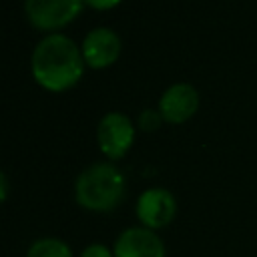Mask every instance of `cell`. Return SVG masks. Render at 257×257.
I'll return each instance as SVG.
<instances>
[{
	"instance_id": "1",
	"label": "cell",
	"mask_w": 257,
	"mask_h": 257,
	"mask_svg": "<svg viewBox=\"0 0 257 257\" xmlns=\"http://www.w3.org/2000/svg\"><path fill=\"white\" fill-rule=\"evenodd\" d=\"M84 56L76 42L64 34H46L32 50L30 70L34 80L50 90L62 92L72 88L84 72Z\"/></svg>"
},
{
	"instance_id": "2",
	"label": "cell",
	"mask_w": 257,
	"mask_h": 257,
	"mask_svg": "<svg viewBox=\"0 0 257 257\" xmlns=\"http://www.w3.org/2000/svg\"><path fill=\"white\" fill-rule=\"evenodd\" d=\"M124 189V175L112 163H94L76 177L74 199L86 211L106 213L120 205Z\"/></svg>"
},
{
	"instance_id": "3",
	"label": "cell",
	"mask_w": 257,
	"mask_h": 257,
	"mask_svg": "<svg viewBox=\"0 0 257 257\" xmlns=\"http://www.w3.org/2000/svg\"><path fill=\"white\" fill-rule=\"evenodd\" d=\"M133 141H135V128L124 112L112 110L100 118L96 126V143L106 159L110 161L122 159L131 149Z\"/></svg>"
},
{
	"instance_id": "4",
	"label": "cell",
	"mask_w": 257,
	"mask_h": 257,
	"mask_svg": "<svg viewBox=\"0 0 257 257\" xmlns=\"http://www.w3.org/2000/svg\"><path fill=\"white\" fill-rule=\"evenodd\" d=\"M82 4L84 0H24V12L34 28L58 30L78 16Z\"/></svg>"
},
{
	"instance_id": "5",
	"label": "cell",
	"mask_w": 257,
	"mask_h": 257,
	"mask_svg": "<svg viewBox=\"0 0 257 257\" xmlns=\"http://www.w3.org/2000/svg\"><path fill=\"white\" fill-rule=\"evenodd\" d=\"M177 215V201L171 191L163 187H151L139 195L137 217L143 227L155 231L167 227Z\"/></svg>"
},
{
	"instance_id": "6",
	"label": "cell",
	"mask_w": 257,
	"mask_h": 257,
	"mask_svg": "<svg viewBox=\"0 0 257 257\" xmlns=\"http://www.w3.org/2000/svg\"><path fill=\"white\" fill-rule=\"evenodd\" d=\"M199 108V92L189 82L171 84L159 98V112L163 120L179 124L189 120Z\"/></svg>"
},
{
	"instance_id": "7",
	"label": "cell",
	"mask_w": 257,
	"mask_h": 257,
	"mask_svg": "<svg viewBox=\"0 0 257 257\" xmlns=\"http://www.w3.org/2000/svg\"><path fill=\"white\" fill-rule=\"evenodd\" d=\"M82 56L86 66L90 68H106L112 62H116L120 54V38L112 28L98 26L86 32L82 40Z\"/></svg>"
},
{
	"instance_id": "8",
	"label": "cell",
	"mask_w": 257,
	"mask_h": 257,
	"mask_svg": "<svg viewBox=\"0 0 257 257\" xmlns=\"http://www.w3.org/2000/svg\"><path fill=\"white\" fill-rule=\"evenodd\" d=\"M112 253L114 257H165V245L155 231L128 227L118 235Z\"/></svg>"
},
{
	"instance_id": "9",
	"label": "cell",
	"mask_w": 257,
	"mask_h": 257,
	"mask_svg": "<svg viewBox=\"0 0 257 257\" xmlns=\"http://www.w3.org/2000/svg\"><path fill=\"white\" fill-rule=\"evenodd\" d=\"M26 257H72V251L64 241L56 237H44L28 247Z\"/></svg>"
},
{
	"instance_id": "10",
	"label": "cell",
	"mask_w": 257,
	"mask_h": 257,
	"mask_svg": "<svg viewBox=\"0 0 257 257\" xmlns=\"http://www.w3.org/2000/svg\"><path fill=\"white\" fill-rule=\"evenodd\" d=\"M161 112L155 110V108H145L141 114H139V128H143L145 133H153L161 126Z\"/></svg>"
},
{
	"instance_id": "11",
	"label": "cell",
	"mask_w": 257,
	"mask_h": 257,
	"mask_svg": "<svg viewBox=\"0 0 257 257\" xmlns=\"http://www.w3.org/2000/svg\"><path fill=\"white\" fill-rule=\"evenodd\" d=\"M80 257H114V253L102 243H92V245L82 249Z\"/></svg>"
},
{
	"instance_id": "12",
	"label": "cell",
	"mask_w": 257,
	"mask_h": 257,
	"mask_svg": "<svg viewBox=\"0 0 257 257\" xmlns=\"http://www.w3.org/2000/svg\"><path fill=\"white\" fill-rule=\"evenodd\" d=\"M84 4H88L90 8H96V10H110V8L118 6L120 0H84Z\"/></svg>"
},
{
	"instance_id": "13",
	"label": "cell",
	"mask_w": 257,
	"mask_h": 257,
	"mask_svg": "<svg viewBox=\"0 0 257 257\" xmlns=\"http://www.w3.org/2000/svg\"><path fill=\"white\" fill-rule=\"evenodd\" d=\"M0 181H2V201H4L6 195H8V183H6V175L4 173L0 175Z\"/></svg>"
}]
</instances>
